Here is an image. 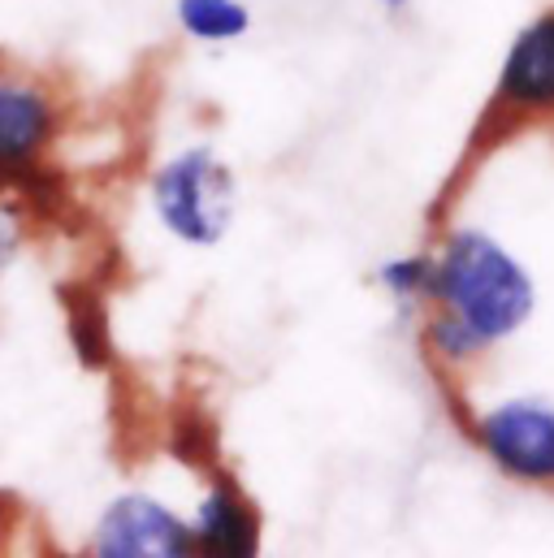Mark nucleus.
<instances>
[{"label":"nucleus","mask_w":554,"mask_h":558,"mask_svg":"<svg viewBox=\"0 0 554 558\" xmlns=\"http://www.w3.org/2000/svg\"><path fill=\"white\" fill-rule=\"evenodd\" d=\"M429 274H433V265L412 256V260L386 265V269H382V281H386L395 294H416V290H429Z\"/></svg>","instance_id":"nucleus-9"},{"label":"nucleus","mask_w":554,"mask_h":558,"mask_svg":"<svg viewBox=\"0 0 554 558\" xmlns=\"http://www.w3.org/2000/svg\"><path fill=\"white\" fill-rule=\"evenodd\" d=\"M178 22L204 44H226L252 26V13L239 0H178Z\"/></svg>","instance_id":"nucleus-8"},{"label":"nucleus","mask_w":554,"mask_h":558,"mask_svg":"<svg viewBox=\"0 0 554 558\" xmlns=\"http://www.w3.org/2000/svg\"><path fill=\"white\" fill-rule=\"evenodd\" d=\"M52 109L35 87L0 83V169H13L39 151L48 140Z\"/></svg>","instance_id":"nucleus-6"},{"label":"nucleus","mask_w":554,"mask_h":558,"mask_svg":"<svg viewBox=\"0 0 554 558\" xmlns=\"http://www.w3.org/2000/svg\"><path fill=\"white\" fill-rule=\"evenodd\" d=\"M429 290L446 307L433 338L450 355L511 338L533 316V303H538L529 274L494 239L472 230H459L446 243L442 260L429 274Z\"/></svg>","instance_id":"nucleus-1"},{"label":"nucleus","mask_w":554,"mask_h":558,"mask_svg":"<svg viewBox=\"0 0 554 558\" xmlns=\"http://www.w3.org/2000/svg\"><path fill=\"white\" fill-rule=\"evenodd\" d=\"M152 195H156L160 221L182 243H195V247L221 243L230 221H234V178L204 147H191V151L173 156L156 173Z\"/></svg>","instance_id":"nucleus-2"},{"label":"nucleus","mask_w":554,"mask_h":558,"mask_svg":"<svg viewBox=\"0 0 554 558\" xmlns=\"http://www.w3.org/2000/svg\"><path fill=\"white\" fill-rule=\"evenodd\" d=\"M191 546V524H182L169 507L143 494L118 498L96 529V555L105 558H173L186 555Z\"/></svg>","instance_id":"nucleus-4"},{"label":"nucleus","mask_w":554,"mask_h":558,"mask_svg":"<svg viewBox=\"0 0 554 558\" xmlns=\"http://www.w3.org/2000/svg\"><path fill=\"white\" fill-rule=\"evenodd\" d=\"M386 4H404V0H386Z\"/></svg>","instance_id":"nucleus-11"},{"label":"nucleus","mask_w":554,"mask_h":558,"mask_svg":"<svg viewBox=\"0 0 554 558\" xmlns=\"http://www.w3.org/2000/svg\"><path fill=\"white\" fill-rule=\"evenodd\" d=\"M191 533H195V546H208V550H221V555H252L256 542H261L252 507L230 485H217L200 502V515H195Z\"/></svg>","instance_id":"nucleus-7"},{"label":"nucleus","mask_w":554,"mask_h":558,"mask_svg":"<svg viewBox=\"0 0 554 558\" xmlns=\"http://www.w3.org/2000/svg\"><path fill=\"white\" fill-rule=\"evenodd\" d=\"M498 92L516 109H554V13L529 22L516 35L503 61Z\"/></svg>","instance_id":"nucleus-5"},{"label":"nucleus","mask_w":554,"mask_h":558,"mask_svg":"<svg viewBox=\"0 0 554 558\" xmlns=\"http://www.w3.org/2000/svg\"><path fill=\"white\" fill-rule=\"evenodd\" d=\"M17 239H22L17 213H13L9 204H0V274L13 265V256H17Z\"/></svg>","instance_id":"nucleus-10"},{"label":"nucleus","mask_w":554,"mask_h":558,"mask_svg":"<svg viewBox=\"0 0 554 558\" xmlns=\"http://www.w3.org/2000/svg\"><path fill=\"white\" fill-rule=\"evenodd\" d=\"M490 459L520 481H554V408L538 399H511L481 420Z\"/></svg>","instance_id":"nucleus-3"}]
</instances>
